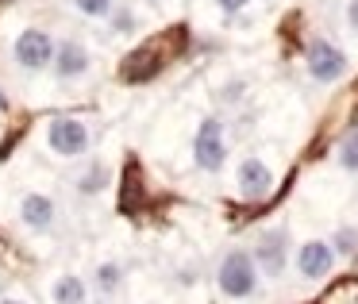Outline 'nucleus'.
<instances>
[{"label":"nucleus","mask_w":358,"mask_h":304,"mask_svg":"<svg viewBox=\"0 0 358 304\" xmlns=\"http://www.w3.org/2000/svg\"><path fill=\"white\" fill-rule=\"evenodd\" d=\"M47 147L58 158H81L93 147V131L81 116H55L47 124Z\"/></svg>","instance_id":"7ed1b4c3"},{"label":"nucleus","mask_w":358,"mask_h":304,"mask_svg":"<svg viewBox=\"0 0 358 304\" xmlns=\"http://www.w3.org/2000/svg\"><path fill=\"white\" fill-rule=\"evenodd\" d=\"M89 70H93V55H89L85 43H78V39L55 43V62H50L55 81H81Z\"/></svg>","instance_id":"0eeeda50"},{"label":"nucleus","mask_w":358,"mask_h":304,"mask_svg":"<svg viewBox=\"0 0 358 304\" xmlns=\"http://www.w3.org/2000/svg\"><path fill=\"white\" fill-rule=\"evenodd\" d=\"M12 62L24 73L50 70V62H55V39H50V31H43V27H24V31L12 39Z\"/></svg>","instance_id":"f03ea898"},{"label":"nucleus","mask_w":358,"mask_h":304,"mask_svg":"<svg viewBox=\"0 0 358 304\" xmlns=\"http://www.w3.org/2000/svg\"><path fill=\"white\" fill-rule=\"evenodd\" d=\"M331 266H335L331 243H324V239L301 243V250H296V273H301V277L320 281V277H327V273H331Z\"/></svg>","instance_id":"9d476101"},{"label":"nucleus","mask_w":358,"mask_h":304,"mask_svg":"<svg viewBox=\"0 0 358 304\" xmlns=\"http://www.w3.org/2000/svg\"><path fill=\"white\" fill-rule=\"evenodd\" d=\"M0 304H27V301H20V296H4Z\"/></svg>","instance_id":"412c9836"},{"label":"nucleus","mask_w":358,"mask_h":304,"mask_svg":"<svg viewBox=\"0 0 358 304\" xmlns=\"http://www.w3.org/2000/svg\"><path fill=\"white\" fill-rule=\"evenodd\" d=\"M304 66H308L312 81L331 85V81H339L343 73H347V55L327 39H312L308 50H304Z\"/></svg>","instance_id":"423d86ee"},{"label":"nucleus","mask_w":358,"mask_h":304,"mask_svg":"<svg viewBox=\"0 0 358 304\" xmlns=\"http://www.w3.org/2000/svg\"><path fill=\"white\" fill-rule=\"evenodd\" d=\"M70 4H73V12L85 16V20H108L112 8H116V0H70Z\"/></svg>","instance_id":"dca6fc26"},{"label":"nucleus","mask_w":358,"mask_h":304,"mask_svg":"<svg viewBox=\"0 0 358 304\" xmlns=\"http://www.w3.org/2000/svg\"><path fill=\"white\" fill-rule=\"evenodd\" d=\"M193 162H196V170H204V173L224 170V162H227L224 120H216V116L201 120V127H196V135H193Z\"/></svg>","instance_id":"20e7f679"},{"label":"nucleus","mask_w":358,"mask_h":304,"mask_svg":"<svg viewBox=\"0 0 358 304\" xmlns=\"http://www.w3.org/2000/svg\"><path fill=\"white\" fill-rule=\"evenodd\" d=\"M50 301L55 304H85L89 301V289L78 273H58L55 285H50Z\"/></svg>","instance_id":"f8f14e48"},{"label":"nucleus","mask_w":358,"mask_h":304,"mask_svg":"<svg viewBox=\"0 0 358 304\" xmlns=\"http://www.w3.org/2000/svg\"><path fill=\"white\" fill-rule=\"evenodd\" d=\"M0 112H4V93H0Z\"/></svg>","instance_id":"4be33fe9"},{"label":"nucleus","mask_w":358,"mask_h":304,"mask_svg":"<svg viewBox=\"0 0 358 304\" xmlns=\"http://www.w3.org/2000/svg\"><path fill=\"white\" fill-rule=\"evenodd\" d=\"M147 4H162V0H147Z\"/></svg>","instance_id":"5701e85b"},{"label":"nucleus","mask_w":358,"mask_h":304,"mask_svg":"<svg viewBox=\"0 0 358 304\" xmlns=\"http://www.w3.org/2000/svg\"><path fill=\"white\" fill-rule=\"evenodd\" d=\"M93 289L101 296H116L120 289H124V266L120 262H101L93 273Z\"/></svg>","instance_id":"ddd939ff"},{"label":"nucleus","mask_w":358,"mask_h":304,"mask_svg":"<svg viewBox=\"0 0 358 304\" xmlns=\"http://www.w3.org/2000/svg\"><path fill=\"white\" fill-rule=\"evenodd\" d=\"M243 93H247V81H227L216 96H220V104H235V101H243Z\"/></svg>","instance_id":"a211bd4d"},{"label":"nucleus","mask_w":358,"mask_h":304,"mask_svg":"<svg viewBox=\"0 0 358 304\" xmlns=\"http://www.w3.org/2000/svg\"><path fill=\"white\" fill-rule=\"evenodd\" d=\"M108 27L116 35H135V31H139V16H135L131 4H116V8H112V16H108Z\"/></svg>","instance_id":"4468645a"},{"label":"nucleus","mask_w":358,"mask_h":304,"mask_svg":"<svg viewBox=\"0 0 358 304\" xmlns=\"http://www.w3.org/2000/svg\"><path fill=\"white\" fill-rule=\"evenodd\" d=\"M216 285L231 301H247V296L258 293V266L250 258V250H243V247L227 250L220 270H216Z\"/></svg>","instance_id":"f257e3e1"},{"label":"nucleus","mask_w":358,"mask_h":304,"mask_svg":"<svg viewBox=\"0 0 358 304\" xmlns=\"http://www.w3.org/2000/svg\"><path fill=\"white\" fill-rule=\"evenodd\" d=\"M16 212H20V224H24L27 231H35V235L50 231L55 219H58V204H55L50 193H24Z\"/></svg>","instance_id":"1a4fd4ad"},{"label":"nucleus","mask_w":358,"mask_h":304,"mask_svg":"<svg viewBox=\"0 0 358 304\" xmlns=\"http://www.w3.org/2000/svg\"><path fill=\"white\" fill-rule=\"evenodd\" d=\"M250 258H255L258 273H266V277H281L285 266H289V231L285 227H270V231H262L255 239Z\"/></svg>","instance_id":"39448f33"},{"label":"nucleus","mask_w":358,"mask_h":304,"mask_svg":"<svg viewBox=\"0 0 358 304\" xmlns=\"http://www.w3.org/2000/svg\"><path fill=\"white\" fill-rule=\"evenodd\" d=\"M347 24H350V31H358V0L347 4Z\"/></svg>","instance_id":"aec40b11"},{"label":"nucleus","mask_w":358,"mask_h":304,"mask_svg":"<svg viewBox=\"0 0 358 304\" xmlns=\"http://www.w3.org/2000/svg\"><path fill=\"white\" fill-rule=\"evenodd\" d=\"M331 250H335V258H355L358 254V227H339L331 235Z\"/></svg>","instance_id":"2eb2a0df"},{"label":"nucleus","mask_w":358,"mask_h":304,"mask_svg":"<svg viewBox=\"0 0 358 304\" xmlns=\"http://www.w3.org/2000/svg\"><path fill=\"white\" fill-rule=\"evenodd\" d=\"M212 4H216V8L224 12V16H239V12L247 8L250 0H212Z\"/></svg>","instance_id":"6ab92c4d"},{"label":"nucleus","mask_w":358,"mask_h":304,"mask_svg":"<svg viewBox=\"0 0 358 304\" xmlns=\"http://www.w3.org/2000/svg\"><path fill=\"white\" fill-rule=\"evenodd\" d=\"M235 185H239L243 201H266L273 193V170L262 162V158H243L239 170H235Z\"/></svg>","instance_id":"6e6552de"},{"label":"nucleus","mask_w":358,"mask_h":304,"mask_svg":"<svg viewBox=\"0 0 358 304\" xmlns=\"http://www.w3.org/2000/svg\"><path fill=\"white\" fill-rule=\"evenodd\" d=\"M335 158H339V166L347 173H358V127H355V131H347V139L339 143V154H335Z\"/></svg>","instance_id":"f3484780"},{"label":"nucleus","mask_w":358,"mask_h":304,"mask_svg":"<svg viewBox=\"0 0 358 304\" xmlns=\"http://www.w3.org/2000/svg\"><path fill=\"white\" fill-rule=\"evenodd\" d=\"M108 181H112L108 162L93 158V162H89V170H81L78 178H73V189H78L81 196H96V193H104V189H108Z\"/></svg>","instance_id":"9b49d317"}]
</instances>
